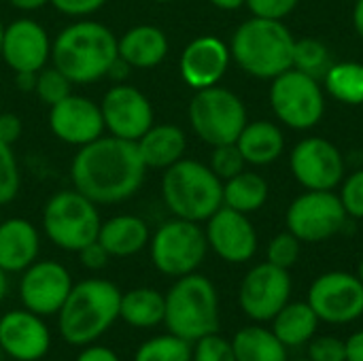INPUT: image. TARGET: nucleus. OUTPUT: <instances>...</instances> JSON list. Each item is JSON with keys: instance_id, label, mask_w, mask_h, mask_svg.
Instances as JSON below:
<instances>
[{"instance_id": "nucleus-4", "label": "nucleus", "mask_w": 363, "mask_h": 361, "mask_svg": "<svg viewBox=\"0 0 363 361\" xmlns=\"http://www.w3.org/2000/svg\"><path fill=\"white\" fill-rule=\"evenodd\" d=\"M294 47L296 38L281 19L253 17L236 28L230 53L247 74L274 79L294 68Z\"/></svg>"}, {"instance_id": "nucleus-3", "label": "nucleus", "mask_w": 363, "mask_h": 361, "mask_svg": "<svg viewBox=\"0 0 363 361\" xmlns=\"http://www.w3.org/2000/svg\"><path fill=\"white\" fill-rule=\"evenodd\" d=\"M121 291L106 279L74 283L57 317V334L72 347L94 345L119 319Z\"/></svg>"}, {"instance_id": "nucleus-22", "label": "nucleus", "mask_w": 363, "mask_h": 361, "mask_svg": "<svg viewBox=\"0 0 363 361\" xmlns=\"http://www.w3.org/2000/svg\"><path fill=\"white\" fill-rule=\"evenodd\" d=\"M40 251V236L32 221L11 217L0 221V268L6 274L23 272Z\"/></svg>"}, {"instance_id": "nucleus-34", "label": "nucleus", "mask_w": 363, "mask_h": 361, "mask_svg": "<svg viewBox=\"0 0 363 361\" xmlns=\"http://www.w3.org/2000/svg\"><path fill=\"white\" fill-rule=\"evenodd\" d=\"M34 94L38 96L40 102H45L47 106H53V104H57L60 100H64L66 96L72 94V83L62 70H57L51 64V66H45L43 70L36 72Z\"/></svg>"}, {"instance_id": "nucleus-52", "label": "nucleus", "mask_w": 363, "mask_h": 361, "mask_svg": "<svg viewBox=\"0 0 363 361\" xmlns=\"http://www.w3.org/2000/svg\"><path fill=\"white\" fill-rule=\"evenodd\" d=\"M6 294H9V279H6V272L0 268V304L4 302Z\"/></svg>"}, {"instance_id": "nucleus-16", "label": "nucleus", "mask_w": 363, "mask_h": 361, "mask_svg": "<svg viewBox=\"0 0 363 361\" xmlns=\"http://www.w3.org/2000/svg\"><path fill=\"white\" fill-rule=\"evenodd\" d=\"M100 111L104 130L117 138L136 143L153 126V106L149 98L140 89L125 83H117L104 94Z\"/></svg>"}, {"instance_id": "nucleus-44", "label": "nucleus", "mask_w": 363, "mask_h": 361, "mask_svg": "<svg viewBox=\"0 0 363 361\" xmlns=\"http://www.w3.org/2000/svg\"><path fill=\"white\" fill-rule=\"evenodd\" d=\"M21 136V119L13 113L0 111V140L4 145H15Z\"/></svg>"}, {"instance_id": "nucleus-45", "label": "nucleus", "mask_w": 363, "mask_h": 361, "mask_svg": "<svg viewBox=\"0 0 363 361\" xmlns=\"http://www.w3.org/2000/svg\"><path fill=\"white\" fill-rule=\"evenodd\" d=\"M74 361H121L119 355L108 349V347H102V345H87L83 347V351L77 355Z\"/></svg>"}, {"instance_id": "nucleus-5", "label": "nucleus", "mask_w": 363, "mask_h": 361, "mask_svg": "<svg viewBox=\"0 0 363 361\" xmlns=\"http://www.w3.org/2000/svg\"><path fill=\"white\" fill-rule=\"evenodd\" d=\"M162 198L174 217L200 223L223 206V183L202 162L183 157L164 170Z\"/></svg>"}, {"instance_id": "nucleus-8", "label": "nucleus", "mask_w": 363, "mask_h": 361, "mask_svg": "<svg viewBox=\"0 0 363 361\" xmlns=\"http://www.w3.org/2000/svg\"><path fill=\"white\" fill-rule=\"evenodd\" d=\"M187 115L196 136L211 147L236 143L247 126V109L242 100L219 85L196 89Z\"/></svg>"}, {"instance_id": "nucleus-37", "label": "nucleus", "mask_w": 363, "mask_h": 361, "mask_svg": "<svg viewBox=\"0 0 363 361\" xmlns=\"http://www.w3.org/2000/svg\"><path fill=\"white\" fill-rule=\"evenodd\" d=\"M300 260V240L287 230L283 234H277L270 245H268V262L289 270L291 266H296V262Z\"/></svg>"}, {"instance_id": "nucleus-50", "label": "nucleus", "mask_w": 363, "mask_h": 361, "mask_svg": "<svg viewBox=\"0 0 363 361\" xmlns=\"http://www.w3.org/2000/svg\"><path fill=\"white\" fill-rule=\"evenodd\" d=\"M208 2L213 6L221 9V11H236V9H240V6L247 4V0H208Z\"/></svg>"}, {"instance_id": "nucleus-20", "label": "nucleus", "mask_w": 363, "mask_h": 361, "mask_svg": "<svg viewBox=\"0 0 363 361\" xmlns=\"http://www.w3.org/2000/svg\"><path fill=\"white\" fill-rule=\"evenodd\" d=\"M49 128L66 145L83 147L104 132V119L100 104L83 96H66L57 104L49 106Z\"/></svg>"}, {"instance_id": "nucleus-54", "label": "nucleus", "mask_w": 363, "mask_h": 361, "mask_svg": "<svg viewBox=\"0 0 363 361\" xmlns=\"http://www.w3.org/2000/svg\"><path fill=\"white\" fill-rule=\"evenodd\" d=\"M2 34H4V26H2V21H0V45H2Z\"/></svg>"}, {"instance_id": "nucleus-47", "label": "nucleus", "mask_w": 363, "mask_h": 361, "mask_svg": "<svg viewBox=\"0 0 363 361\" xmlns=\"http://www.w3.org/2000/svg\"><path fill=\"white\" fill-rule=\"evenodd\" d=\"M130 68H132V66H130L128 62H123V60L117 55V57H115V62L111 64V68H108L106 77H108V79H113V81H117V83H121V81L130 74Z\"/></svg>"}, {"instance_id": "nucleus-51", "label": "nucleus", "mask_w": 363, "mask_h": 361, "mask_svg": "<svg viewBox=\"0 0 363 361\" xmlns=\"http://www.w3.org/2000/svg\"><path fill=\"white\" fill-rule=\"evenodd\" d=\"M353 26H355L359 38L363 40V0L355 2V9H353Z\"/></svg>"}, {"instance_id": "nucleus-17", "label": "nucleus", "mask_w": 363, "mask_h": 361, "mask_svg": "<svg viewBox=\"0 0 363 361\" xmlns=\"http://www.w3.org/2000/svg\"><path fill=\"white\" fill-rule=\"evenodd\" d=\"M0 57L13 72H38L51 60V38L38 21L15 19L4 26Z\"/></svg>"}, {"instance_id": "nucleus-29", "label": "nucleus", "mask_w": 363, "mask_h": 361, "mask_svg": "<svg viewBox=\"0 0 363 361\" xmlns=\"http://www.w3.org/2000/svg\"><path fill=\"white\" fill-rule=\"evenodd\" d=\"M236 361H287V347L274 336V332L249 326L236 332L232 338Z\"/></svg>"}, {"instance_id": "nucleus-23", "label": "nucleus", "mask_w": 363, "mask_h": 361, "mask_svg": "<svg viewBox=\"0 0 363 361\" xmlns=\"http://www.w3.org/2000/svg\"><path fill=\"white\" fill-rule=\"evenodd\" d=\"M117 53L132 68H155L168 55V36L157 26L140 23L117 38Z\"/></svg>"}, {"instance_id": "nucleus-7", "label": "nucleus", "mask_w": 363, "mask_h": 361, "mask_svg": "<svg viewBox=\"0 0 363 361\" xmlns=\"http://www.w3.org/2000/svg\"><path fill=\"white\" fill-rule=\"evenodd\" d=\"M102 219L98 204L72 189L53 194L43 209V230L47 238L64 251H81L85 245L98 240Z\"/></svg>"}, {"instance_id": "nucleus-27", "label": "nucleus", "mask_w": 363, "mask_h": 361, "mask_svg": "<svg viewBox=\"0 0 363 361\" xmlns=\"http://www.w3.org/2000/svg\"><path fill=\"white\" fill-rule=\"evenodd\" d=\"M166 296L151 287H136L121 294L119 319L136 330H149L164 323Z\"/></svg>"}, {"instance_id": "nucleus-26", "label": "nucleus", "mask_w": 363, "mask_h": 361, "mask_svg": "<svg viewBox=\"0 0 363 361\" xmlns=\"http://www.w3.org/2000/svg\"><path fill=\"white\" fill-rule=\"evenodd\" d=\"M247 164L266 166L279 160L285 147V136L281 128L272 121H251L242 128L236 140Z\"/></svg>"}, {"instance_id": "nucleus-28", "label": "nucleus", "mask_w": 363, "mask_h": 361, "mask_svg": "<svg viewBox=\"0 0 363 361\" xmlns=\"http://www.w3.org/2000/svg\"><path fill=\"white\" fill-rule=\"evenodd\" d=\"M319 326V317L308 302H287L272 319V332L285 347L308 343Z\"/></svg>"}, {"instance_id": "nucleus-43", "label": "nucleus", "mask_w": 363, "mask_h": 361, "mask_svg": "<svg viewBox=\"0 0 363 361\" xmlns=\"http://www.w3.org/2000/svg\"><path fill=\"white\" fill-rule=\"evenodd\" d=\"M77 255H79L81 266L87 270H102V268H106V264L111 260V255L106 253V249L98 240L85 245L81 251H77Z\"/></svg>"}, {"instance_id": "nucleus-49", "label": "nucleus", "mask_w": 363, "mask_h": 361, "mask_svg": "<svg viewBox=\"0 0 363 361\" xmlns=\"http://www.w3.org/2000/svg\"><path fill=\"white\" fill-rule=\"evenodd\" d=\"M9 4L17 11H38L49 4V0H9Z\"/></svg>"}, {"instance_id": "nucleus-21", "label": "nucleus", "mask_w": 363, "mask_h": 361, "mask_svg": "<svg viewBox=\"0 0 363 361\" xmlns=\"http://www.w3.org/2000/svg\"><path fill=\"white\" fill-rule=\"evenodd\" d=\"M230 57H232L230 47L221 38L213 34L198 36L181 53L179 60L181 79L194 89L213 87L223 79L230 66Z\"/></svg>"}, {"instance_id": "nucleus-9", "label": "nucleus", "mask_w": 363, "mask_h": 361, "mask_svg": "<svg viewBox=\"0 0 363 361\" xmlns=\"http://www.w3.org/2000/svg\"><path fill=\"white\" fill-rule=\"evenodd\" d=\"M153 266L172 279L191 274L204 262L208 243L204 230L196 221L170 219L162 223L149 240Z\"/></svg>"}, {"instance_id": "nucleus-10", "label": "nucleus", "mask_w": 363, "mask_h": 361, "mask_svg": "<svg viewBox=\"0 0 363 361\" xmlns=\"http://www.w3.org/2000/svg\"><path fill=\"white\" fill-rule=\"evenodd\" d=\"M270 104L274 115L294 130L315 128L325 113V98L319 81L296 68L274 77L270 87Z\"/></svg>"}, {"instance_id": "nucleus-25", "label": "nucleus", "mask_w": 363, "mask_h": 361, "mask_svg": "<svg viewBox=\"0 0 363 361\" xmlns=\"http://www.w3.org/2000/svg\"><path fill=\"white\" fill-rule=\"evenodd\" d=\"M138 151L147 168L166 170L168 166L183 160L187 149L185 132L172 123H153L138 140Z\"/></svg>"}, {"instance_id": "nucleus-41", "label": "nucleus", "mask_w": 363, "mask_h": 361, "mask_svg": "<svg viewBox=\"0 0 363 361\" xmlns=\"http://www.w3.org/2000/svg\"><path fill=\"white\" fill-rule=\"evenodd\" d=\"M300 0H247V6L251 9L253 17L264 19H283L287 17Z\"/></svg>"}, {"instance_id": "nucleus-57", "label": "nucleus", "mask_w": 363, "mask_h": 361, "mask_svg": "<svg viewBox=\"0 0 363 361\" xmlns=\"http://www.w3.org/2000/svg\"><path fill=\"white\" fill-rule=\"evenodd\" d=\"M40 361H45V360H40Z\"/></svg>"}, {"instance_id": "nucleus-14", "label": "nucleus", "mask_w": 363, "mask_h": 361, "mask_svg": "<svg viewBox=\"0 0 363 361\" xmlns=\"http://www.w3.org/2000/svg\"><path fill=\"white\" fill-rule=\"evenodd\" d=\"M72 277L60 262L36 260L21 272L19 300L23 309L38 317L57 315L72 289Z\"/></svg>"}, {"instance_id": "nucleus-32", "label": "nucleus", "mask_w": 363, "mask_h": 361, "mask_svg": "<svg viewBox=\"0 0 363 361\" xmlns=\"http://www.w3.org/2000/svg\"><path fill=\"white\" fill-rule=\"evenodd\" d=\"M191 343L183 340L174 334H164L145 340L136 353L134 361H191Z\"/></svg>"}, {"instance_id": "nucleus-19", "label": "nucleus", "mask_w": 363, "mask_h": 361, "mask_svg": "<svg viewBox=\"0 0 363 361\" xmlns=\"http://www.w3.org/2000/svg\"><path fill=\"white\" fill-rule=\"evenodd\" d=\"M208 247L230 264H245L257 251V234L245 213L221 206L206 219Z\"/></svg>"}, {"instance_id": "nucleus-1", "label": "nucleus", "mask_w": 363, "mask_h": 361, "mask_svg": "<svg viewBox=\"0 0 363 361\" xmlns=\"http://www.w3.org/2000/svg\"><path fill=\"white\" fill-rule=\"evenodd\" d=\"M147 166L134 140L100 136L83 147L70 164L72 187L94 204L130 200L145 183Z\"/></svg>"}, {"instance_id": "nucleus-30", "label": "nucleus", "mask_w": 363, "mask_h": 361, "mask_svg": "<svg viewBox=\"0 0 363 361\" xmlns=\"http://www.w3.org/2000/svg\"><path fill=\"white\" fill-rule=\"evenodd\" d=\"M268 200V183L257 172H238L236 177L223 183V206H230L238 213H255Z\"/></svg>"}, {"instance_id": "nucleus-6", "label": "nucleus", "mask_w": 363, "mask_h": 361, "mask_svg": "<svg viewBox=\"0 0 363 361\" xmlns=\"http://www.w3.org/2000/svg\"><path fill=\"white\" fill-rule=\"evenodd\" d=\"M164 323L189 343L219 332V298L211 279L198 272L179 277L166 294Z\"/></svg>"}, {"instance_id": "nucleus-18", "label": "nucleus", "mask_w": 363, "mask_h": 361, "mask_svg": "<svg viewBox=\"0 0 363 361\" xmlns=\"http://www.w3.org/2000/svg\"><path fill=\"white\" fill-rule=\"evenodd\" d=\"M51 349L45 317L15 309L0 317V353L15 361H40Z\"/></svg>"}, {"instance_id": "nucleus-40", "label": "nucleus", "mask_w": 363, "mask_h": 361, "mask_svg": "<svg viewBox=\"0 0 363 361\" xmlns=\"http://www.w3.org/2000/svg\"><path fill=\"white\" fill-rule=\"evenodd\" d=\"M308 360L313 361H347V345L334 336L315 338L308 347Z\"/></svg>"}, {"instance_id": "nucleus-15", "label": "nucleus", "mask_w": 363, "mask_h": 361, "mask_svg": "<svg viewBox=\"0 0 363 361\" xmlns=\"http://www.w3.org/2000/svg\"><path fill=\"white\" fill-rule=\"evenodd\" d=\"M294 179L306 189L332 191L345 177V160L330 140L313 136L300 140L289 157Z\"/></svg>"}, {"instance_id": "nucleus-36", "label": "nucleus", "mask_w": 363, "mask_h": 361, "mask_svg": "<svg viewBox=\"0 0 363 361\" xmlns=\"http://www.w3.org/2000/svg\"><path fill=\"white\" fill-rule=\"evenodd\" d=\"M245 157L238 149L236 143H230V145H217L213 147V153H211V164L208 168L221 179V181H228L232 177H236L238 172L245 170Z\"/></svg>"}, {"instance_id": "nucleus-53", "label": "nucleus", "mask_w": 363, "mask_h": 361, "mask_svg": "<svg viewBox=\"0 0 363 361\" xmlns=\"http://www.w3.org/2000/svg\"><path fill=\"white\" fill-rule=\"evenodd\" d=\"M357 279L363 283V260L359 262V268H357Z\"/></svg>"}, {"instance_id": "nucleus-2", "label": "nucleus", "mask_w": 363, "mask_h": 361, "mask_svg": "<svg viewBox=\"0 0 363 361\" xmlns=\"http://www.w3.org/2000/svg\"><path fill=\"white\" fill-rule=\"evenodd\" d=\"M117 55V36L113 30L91 19H79L66 26L51 43V64L72 85L100 81Z\"/></svg>"}, {"instance_id": "nucleus-11", "label": "nucleus", "mask_w": 363, "mask_h": 361, "mask_svg": "<svg viewBox=\"0 0 363 361\" xmlns=\"http://www.w3.org/2000/svg\"><path fill=\"white\" fill-rule=\"evenodd\" d=\"M347 211L340 196L332 191L308 189L287 209V230L300 243H323L336 236L347 223Z\"/></svg>"}, {"instance_id": "nucleus-35", "label": "nucleus", "mask_w": 363, "mask_h": 361, "mask_svg": "<svg viewBox=\"0 0 363 361\" xmlns=\"http://www.w3.org/2000/svg\"><path fill=\"white\" fill-rule=\"evenodd\" d=\"M19 185L21 177L13 147L0 140V206L15 200V196L19 194Z\"/></svg>"}, {"instance_id": "nucleus-48", "label": "nucleus", "mask_w": 363, "mask_h": 361, "mask_svg": "<svg viewBox=\"0 0 363 361\" xmlns=\"http://www.w3.org/2000/svg\"><path fill=\"white\" fill-rule=\"evenodd\" d=\"M15 87L23 94L34 91L36 87V72H15Z\"/></svg>"}, {"instance_id": "nucleus-39", "label": "nucleus", "mask_w": 363, "mask_h": 361, "mask_svg": "<svg viewBox=\"0 0 363 361\" xmlns=\"http://www.w3.org/2000/svg\"><path fill=\"white\" fill-rule=\"evenodd\" d=\"M340 202L349 217L363 219V170L353 172L340 189Z\"/></svg>"}, {"instance_id": "nucleus-38", "label": "nucleus", "mask_w": 363, "mask_h": 361, "mask_svg": "<svg viewBox=\"0 0 363 361\" xmlns=\"http://www.w3.org/2000/svg\"><path fill=\"white\" fill-rule=\"evenodd\" d=\"M191 361H236L232 343L221 338L217 332L196 340L191 351Z\"/></svg>"}, {"instance_id": "nucleus-56", "label": "nucleus", "mask_w": 363, "mask_h": 361, "mask_svg": "<svg viewBox=\"0 0 363 361\" xmlns=\"http://www.w3.org/2000/svg\"><path fill=\"white\" fill-rule=\"evenodd\" d=\"M300 361H313V360H300Z\"/></svg>"}, {"instance_id": "nucleus-55", "label": "nucleus", "mask_w": 363, "mask_h": 361, "mask_svg": "<svg viewBox=\"0 0 363 361\" xmlns=\"http://www.w3.org/2000/svg\"><path fill=\"white\" fill-rule=\"evenodd\" d=\"M153 2H170V0H153Z\"/></svg>"}, {"instance_id": "nucleus-46", "label": "nucleus", "mask_w": 363, "mask_h": 361, "mask_svg": "<svg viewBox=\"0 0 363 361\" xmlns=\"http://www.w3.org/2000/svg\"><path fill=\"white\" fill-rule=\"evenodd\" d=\"M345 345H347V361H363V330L353 334Z\"/></svg>"}, {"instance_id": "nucleus-24", "label": "nucleus", "mask_w": 363, "mask_h": 361, "mask_svg": "<svg viewBox=\"0 0 363 361\" xmlns=\"http://www.w3.org/2000/svg\"><path fill=\"white\" fill-rule=\"evenodd\" d=\"M151 240V232L145 219L136 215H117L102 221L98 243L111 257H132L140 253Z\"/></svg>"}, {"instance_id": "nucleus-13", "label": "nucleus", "mask_w": 363, "mask_h": 361, "mask_svg": "<svg viewBox=\"0 0 363 361\" xmlns=\"http://www.w3.org/2000/svg\"><path fill=\"white\" fill-rule=\"evenodd\" d=\"M291 277L285 268L270 262L247 272L238 289V304L253 321H272L274 315L289 302Z\"/></svg>"}, {"instance_id": "nucleus-42", "label": "nucleus", "mask_w": 363, "mask_h": 361, "mask_svg": "<svg viewBox=\"0 0 363 361\" xmlns=\"http://www.w3.org/2000/svg\"><path fill=\"white\" fill-rule=\"evenodd\" d=\"M49 4L68 17H87L96 11H100L106 0H49Z\"/></svg>"}, {"instance_id": "nucleus-33", "label": "nucleus", "mask_w": 363, "mask_h": 361, "mask_svg": "<svg viewBox=\"0 0 363 361\" xmlns=\"http://www.w3.org/2000/svg\"><path fill=\"white\" fill-rule=\"evenodd\" d=\"M332 53L328 45H323L317 38H300L294 47V68L300 72H306L315 79L325 77V72L332 66Z\"/></svg>"}, {"instance_id": "nucleus-12", "label": "nucleus", "mask_w": 363, "mask_h": 361, "mask_svg": "<svg viewBox=\"0 0 363 361\" xmlns=\"http://www.w3.org/2000/svg\"><path fill=\"white\" fill-rule=\"evenodd\" d=\"M311 309L319 321L345 326L363 315V283L349 272L321 274L308 289Z\"/></svg>"}, {"instance_id": "nucleus-31", "label": "nucleus", "mask_w": 363, "mask_h": 361, "mask_svg": "<svg viewBox=\"0 0 363 361\" xmlns=\"http://www.w3.org/2000/svg\"><path fill=\"white\" fill-rule=\"evenodd\" d=\"M328 91L342 104H363V64L338 62L323 77Z\"/></svg>"}]
</instances>
